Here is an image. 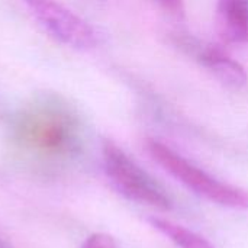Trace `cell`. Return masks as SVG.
Listing matches in <instances>:
<instances>
[{
  "mask_svg": "<svg viewBox=\"0 0 248 248\" xmlns=\"http://www.w3.org/2000/svg\"><path fill=\"white\" fill-rule=\"evenodd\" d=\"M145 148L154 161L195 193L225 208L238 211L248 209L247 189L219 182L157 140L148 138Z\"/></svg>",
  "mask_w": 248,
  "mask_h": 248,
  "instance_id": "obj_1",
  "label": "cell"
},
{
  "mask_svg": "<svg viewBox=\"0 0 248 248\" xmlns=\"http://www.w3.org/2000/svg\"><path fill=\"white\" fill-rule=\"evenodd\" d=\"M102 154L106 174L122 195L160 211L173 209V201L167 190L121 147L108 140L103 142Z\"/></svg>",
  "mask_w": 248,
  "mask_h": 248,
  "instance_id": "obj_2",
  "label": "cell"
},
{
  "mask_svg": "<svg viewBox=\"0 0 248 248\" xmlns=\"http://www.w3.org/2000/svg\"><path fill=\"white\" fill-rule=\"evenodd\" d=\"M38 23L61 44L78 49H93L99 36L94 28L58 0H20Z\"/></svg>",
  "mask_w": 248,
  "mask_h": 248,
  "instance_id": "obj_3",
  "label": "cell"
},
{
  "mask_svg": "<svg viewBox=\"0 0 248 248\" xmlns=\"http://www.w3.org/2000/svg\"><path fill=\"white\" fill-rule=\"evenodd\" d=\"M81 248H118L112 235L105 232L92 234L84 243Z\"/></svg>",
  "mask_w": 248,
  "mask_h": 248,
  "instance_id": "obj_7",
  "label": "cell"
},
{
  "mask_svg": "<svg viewBox=\"0 0 248 248\" xmlns=\"http://www.w3.org/2000/svg\"><path fill=\"white\" fill-rule=\"evenodd\" d=\"M154 1L171 15L183 16L185 13V0H154Z\"/></svg>",
  "mask_w": 248,
  "mask_h": 248,
  "instance_id": "obj_8",
  "label": "cell"
},
{
  "mask_svg": "<svg viewBox=\"0 0 248 248\" xmlns=\"http://www.w3.org/2000/svg\"><path fill=\"white\" fill-rule=\"evenodd\" d=\"M148 221L155 230H158L161 234H164L179 248H215L202 235H199L179 224H174L169 219L151 217Z\"/></svg>",
  "mask_w": 248,
  "mask_h": 248,
  "instance_id": "obj_6",
  "label": "cell"
},
{
  "mask_svg": "<svg viewBox=\"0 0 248 248\" xmlns=\"http://www.w3.org/2000/svg\"><path fill=\"white\" fill-rule=\"evenodd\" d=\"M217 31L225 44H248V0H218Z\"/></svg>",
  "mask_w": 248,
  "mask_h": 248,
  "instance_id": "obj_5",
  "label": "cell"
},
{
  "mask_svg": "<svg viewBox=\"0 0 248 248\" xmlns=\"http://www.w3.org/2000/svg\"><path fill=\"white\" fill-rule=\"evenodd\" d=\"M0 248H3V247H1V246H0Z\"/></svg>",
  "mask_w": 248,
  "mask_h": 248,
  "instance_id": "obj_9",
  "label": "cell"
},
{
  "mask_svg": "<svg viewBox=\"0 0 248 248\" xmlns=\"http://www.w3.org/2000/svg\"><path fill=\"white\" fill-rule=\"evenodd\" d=\"M174 44L192 55L201 65H203L222 84L231 89H243L248 83L246 68L217 45L203 44L189 35H176Z\"/></svg>",
  "mask_w": 248,
  "mask_h": 248,
  "instance_id": "obj_4",
  "label": "cell"
}]
</instances>
